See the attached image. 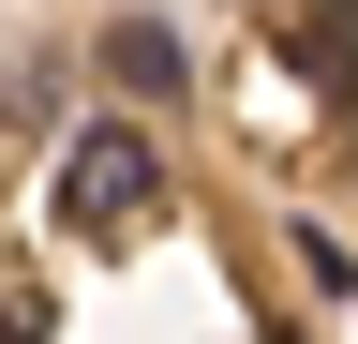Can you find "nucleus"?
I'll return each mask as SVG.
<instances>
[{
  "mask_svg": "<svg viewBox=\"0 0 358 344\" xmlns=\"http://www.w3.org/2000/svg\"><path fill=\"white\" fill-rule=\"evenodd\" d=\"M150 195H164V165H150V135H134V120H90V135L60 150V209H75L90 240L150 225Z\"/></svg>",
  "mask_w": 358,
  "mask_h": 344,
  "instance_id": "1",
  "label": "nucleus"
},
{
  "mask_svg": "<svg viewBox=\"0 0 358 344\" xmlns=\"http://www.w3.org/2000/svg\"><path fill=\"white\" fill-rule=\"evenodd\" d=\"M105 60L134 75V90H164V75H179V30H150V15H134V30H105Z\"/></svg>",
  "mask_w": 358,
  "mask_h": 344,
  "instance_id": "2",
  "label": "nucleus"
},
{
  "mask_svg": "<svg viewBox=\"0 0 358 344\" xmlns=\"http://www.w3.org/2000/svg\"><path fill=\"white\" fill-rule=\"evenodd\" d=\"M299 46H313V60H329V75H358V15H313V30H299Z\"/></svg>",
  "mask_w": 358,
  "mask_h": 344,
  "instance_id": "3",
  "label": "nucleus"
},
{
  "mask_svg": "<svg viewBox=\"0 0 358 344\" xmlns=\"http://www.w3.org/2000/svg\"><path fill=\"white\" fill-rule=\"evenodd\" d=\"M30 329H45V315H0V344H30Z\"/></svg>",
  "mask_w": 358,
  "mask_h": 344,
  "instance_id": "4",
  "label": "nucleus"
}]
</instances>
